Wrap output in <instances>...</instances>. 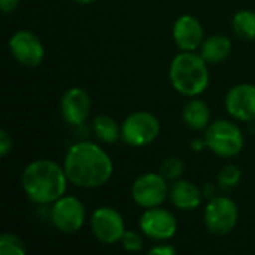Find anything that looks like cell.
Returning <instances> with one entry per match:
<instances>
[{
	"mask_svg": "<svg viewBox=\"0 0 255 255\" xmlns=\"http://www.w3.org/2000/svg\"><path fill=\"white\" fill-rule=\"evenodd\" d=\"M63 167L69 182L79 188L103 187L114 172L111 157L93 142L72 145L66 154Z\"/></svg>",
	"mask_w": 255,
	"mask_h": 255,
	"instance_id": "6da1fadb",
	"label": "cell"
},
{
	"mask_svg": "<svg viewBox=\"0 0 255 255\" xmlns=\"http://www.w3.org/2000/svg\"><path fill=\"white\" fill-rule=\"evenodd\" d=\"M67 182L64 167H60L52 160L31 161L21 176L24 193L37 205H48L61 199L66 193Z\"/></svg>",
	"mask_w": 255,
	"mask_h": 255,
	"instance_id": "7a4b0ae2",
	"label": "cell"
},
{
	"mask_svg": "<svg viewBox=\"0 0 255 255\" xmlns=\"http://www.w3.org/2000/svg\"><path fill=\"white\" fill-rule=\"evenodd\" d=\"M206 60L194 51L178 54L169 69V76L173 88L184 96L194 97L202 94L209 85V70Z\"/></svg>",
	"mask_w": 255,
	"mask_h": 255,
	"instance_id": "3957f363",
	"label": "cell"
},
{
	"mask_svg": "<svg viewBox=\"0 0 255 255\" xmlns=\"http://www.w3.org/2000/svg\"><path fill=\"white\" fill-rule=\"evenodd\" d=\"M205 143L214 154L224 158H232L242 151L244 136L235 123L227 120H217L208 126Z\"/></svg>",
	"mask_w": 255,
	"mask_h": 255,
	"instance_id": "277c9868",
	"label": "cell"
},
{
	"mask_svg": "<svg viewBox=\"0 0 255 255\" xmlns=\"http://www.w3.org/2000/svg\"><path fill=\"white\" fill-rule=\"evenodd\" d=\"M160 134L158 118L146 111H137L128 115L121 124V139L134 148L152 143Z\"/></svg>",
	"mask_w": 255,
	"mask_h": 255,
	"instance_id": "5b68a950",
	"label": "cell"
},
{
	"mask_svg": "<svg viewBox=\"0 0 255 255\" xmlns=\"http://www.w3.org/2000/svg\"><path fill=\"white\" fill-rule=\"evenodd\" d=\"M239 220V209L229 197L212 199L205 209V224L214 235L223 236L230 233Z\"/></svg>",
	"mask_w": 255,
	"mask_h": 255,
	"instance_id": "8992f818",
	"label": "cell"
},
{
	"mask_svg": "<svg viewBox=\"0 0 255 255\" xmlns=\"http://www.w3.org/2000/svg\"><path fill=\"white\" fill-rule=\"evenodd\" d=\"M51 220L55 229L64 235H73L81 230L85 221V209L79 199L63 196L51 209Z\"/></svg>",
	"mask_w": 255,
	"mask_h": 255,
	"instance_id": "52a82bcc",
	"label": "cell"
},
{
	"mask_svg": "<svg viewBox=\"0 0 255 255\" xmlns=\"http://www.w3.org/2000/svg\"><path fill=\"white\" fill-rule=\"evenodd\" d=\"M167 179L160 173H145L139 176L131 188V196L134 202L145 208H157L167 199Z\"/></svg>",
	"mask_w": 255,
	"mask_h": 255,
	"instance_id": "ba28073f",
	"label": "cell"
},
{
	"mask_svg": "<svg viewBox=\"0 0 255 255\" xmlns=\"http://www.w3.org/2000/svg\"><path fill=\"white\" fill-rule=\"evenodd\" d=\"M90 224L96 239L106 245L121 242V238L126 232L121 214L109 206H102L96 209L91 215Z\"/></svg>",
	"mask_w": 255,
	"mask_h": 255,
	"instance_id": "9c48e42d",
	"label": "cell"
},
{
	"mask_svg": "<svg viewBox=\"0 0 255 255\" xmlns=\"http://www.w3.org/2000/svg\"><path fill=\"white\" fill-rule=\"evenodd\" d=\"M139 226L145 236L160 242L172 239L178 232L176 218L160 206L146 209L140 217Z\"/></svg>",
	"mask_w": 255,
	"mask_h": 255,
	"instance_id": "30bf717a",
	"label": "cell"
},
{
	"mask_svg": "<svg viewBox=\"0 0 255 255\" xmlns=\"http://www.w3.org/2000/svg\"><path fill=\"white\" fill-rule=\"evenodd\" d=\"M9 49L13 58L25 67H37L45 58L40 39L28 30L16 31L9 40Z\"/></svg>",
	"mask_w": 255,
	"mask_h": 255,
	"instance_id": "8fae6325",
	"label": "cell"
},
{
	"mask_svg": "<svg viewBox=\"0 0 255 255\" xmlns=\"http://www.w3.org/2000/svg\"><path fill=\"white\" fill-rule=\"evenodd\" d=\"M227 112L241 121L255 120V85L238 84L226 96Z\"/></svg>",
	"mask_w": 255,
	"mask_h": 255,
	"instance_id": "7c38bea8",
	"label": "cell"
},
{
	"mask_svg": "<svg viewBox=\"0 0 255 255\" xmlns=\"http://www.w3.org/2000/svg\"><path fill=\"white\" fill-rule=\"evenodd\" d=\"M60 108H61V115L66 123L75 124V126L81 124L90 115V109H91L90 96L87 94V91H84L79 87L69 88L61 97Z\"/></svg>",
	"mask_w": 255,
	"mask_h": 255,
	"instance_id": "4fadbf2b",
	"label": "cell"
},
{
	"mask_svg": "<svg viewBox=\"0 0 255 255\" xmlns=\"http://www.w3.org/2000/svg\"><path fill=\"white\" fill-rule=\"evenodd\" d=\"M203 27L196 16L182 15L175 21L173 40L182 51H196L203 43Z\"/></svg>",
	"mask_w": 255,
	"mask_h": 255,
	"instance_id": "5bb4252c",
	"label": "cell"
},
{
	"mask_svg": "<svg viewBox=\"0 0 255 255\" xmlns=\"http://www.w3.org/2000/svg\"><path fill=\"white\" fill-rule=\"evenodd\" d=\"M170 200L181 211H194L202 203V193L193 182L176 181L170 190Z\"/></svg>",
	"mask_w": 255,
	"mask_h": 255,
	"instance_id": "9a60e30c",
	"label": "cell"
},
{
	"mask_svg": "<svg viewBox=\"0 0 255 255\" xmlns=\"http://www.w3.org/2000/svg\"><path fill=\"white\" fill-rule=\"evenodd\" d=\"M232 52V42L229 37L223 34H215L203 40L200 46V55L208 61V63H221L224 61Z\"/></svg>",
	"mask_w": 255,
	"mask_h": 255,
	"instance_id": "2e32d148",
	"label": "cell"
},
{
	"mask_svg": "<svg viewBox=\"0 0 255 255\" xmlns=\"http://www.w3.org/2000/svg\"><path fill=\"white\" fill-rule=\"evenodd\" d=\"M182 118H184V123L193 130L208 128V126L211 124L209 106L200 99H193L185 105L182 111Z\"/></svg>",
	"mask_w": 255,
	"mask_h": 255,
	"instance_id": "e0dca14e",
	"label": "cell"
},
{
	"mask_svg": "<svg viewBox=\"0 0 255 255\" xmlns=\"http://www.w3.org/2000/svg\"><path fill=\"white\" fill-rule=\"evenodd\" d=\"M93 130L96 136L103 142V143H115L121 137V128L118 127V123L108 117V115H97L93 120Z\"/></svg>",
	"mask_w": 255,
	"mask_h": 255,
	"instance_id": "ac0fdd59",
	"label": "cell"
},
{
	"mask_svg": "<svg viewBox=\"0 0 255 255\" xmlns=\"http://www.w3.org/2000/svg\"><path fill=\"white\" fill-rule=\"evenodd\" d=\"M233 30L245 40H255V12L239 10L233 16Z\"/></svg>",
	"mask_w": 255,
	"mask_h": 255,
	"instance_id": "d6986e66",
	"label": "cell"
},
{
	"mask_svg": "<svg viewBox=\"0 0 255 255\" xmlns=\"http://www.w3.org/2000/svg\"><path fill=\"white\" fill-rule=\"evenodd\" d=\"M27 253L24 242L12 233H4L0 238V254L1 255H24Z\"/></svg>",
	"mask_w": 255,
	"mask_h": 255,
	"instance_id": "ffe728a7",
	"label": "cell"
},
{
	"mask_svg": "<svg viewBox=\"0 0 255 255\" xmlns=\"http://www.w3.org/2000/svg\"><path fill=\"white\" fill-rule=\"evenodd\" d=\"M241 169L235 164H227L221 169L220 175H218V184L221 188L224 190H230L233 187H236L241 181Z\"/></svg>",
	"mask_w": 255,
	"mask_h": 255,
	"instance_id": "44dd1931",
	"label": "cell"
},
{
	"mask_svg": "<svg viewBox=\"0 0 255 255\" xmlns=\"http://www.w3.org/2000/svg\"><path fill=\"white\" fill-rule=\"evenodd\" d=\"M184 169H185V167H184L182 160H181V158H176V157H172V158H167V160L161 164L160 172H161V175H163L166 179L175 181V179H178V178L182 176Z\"/></svg>",
	"mask_w": 255,
	"mask_h": 255,
	"instance_id": "7402d4cb",
	"label": "cell"
},
{
	"mask_svg": "<svg viewBox=\"0 0 255 255\" xmlns=\"http://www.w3.org/2000/svg\"><path fill=\"white\" fill-rule=\"evenodd\" d=\"M121 245L126 251L130 253H137L143 248V239L137 232L126 230L123 238H121Z\"/></svg>",
	"mask_w": 255,
	"mask_h": 255,
	"instance_id": "603a6c76",
	"label": "cell"
},
{
	"mask_svg": "<svg viewBox=\"0 0 255 255\" xmlns=\"http://www.w3.org/2000/svg\"><path fill=\"white\" fill-rule=\"evenodd\" d=\"M12 146H13L12 137L9 136L7 131L1 130V131H0V155H1V157H6V155L12 151Z\"/></svg>",
	"mask_w": 255,
	"mask_h": 255,
	"instance_id": "cb8c5ba5",
	"label": "cell"
},
{
	"mask_svg": "<svg viewBox=\"0 0 255 255\" xmlns=\"http://www.w3.org/2000/svg\"><path fill=\"white\" fill-rule=\"evenodd\" d=\"M149 254H157V255H175L176 250L170 245H157L154 248L149 250Z\"/></svg>",
	"mask_w": 255,
	"mask_h": 255,
	"instance_id": "d4e9b609",
	"label": "cell"
},
{
	"mask_svg": "<svg viewBox=\"0 0 255 255\" xmlns=\"http://www.w3.org/2000/svg\"><path fill=\"white\" fill-rule=\"evenodd\" d=\"M19 4V0H0V9L4 13H10L13 12Z\"/></svg>",
	"mask_w": 255,
	"mask_h": 255,
	"instance_id": "484cf974",
	"label": "cell"
},
{
	"mask_svg": "<svg viewBox=\"0 0 255 255\" xmlns=\"http://www.w3.org/2000/svg\"><path fill=\"white\" fill-rule=\"evenodd\" d=\"M76 3H81V4H91V3H94L96 0H75Z\"/></svg>",
	"mask_w": 255,
	"mask_h": 255,
	"instance_id": "4316f807",
	"label": "cell"
}]
</instances>
